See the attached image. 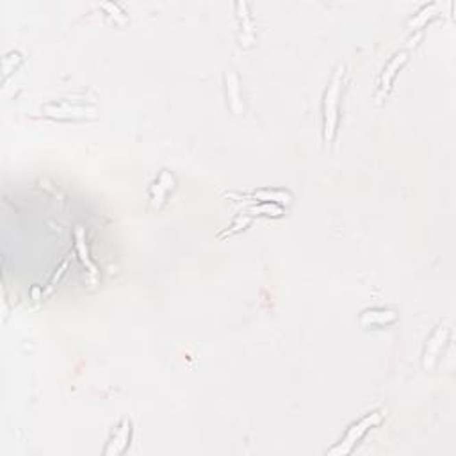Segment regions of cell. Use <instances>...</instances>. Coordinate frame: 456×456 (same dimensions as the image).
<instances>
[{"mask_svg": "<svg viewBox=\"0 0 456 456\" xmlns=\"http://www.w3.org/2000/svg\"><path fill=\"white\" fill-rule=\"evenodd\" d=\"M342 79H344V64H339L333 71L332 79L328 82L323 100V120H324V141L333 143L337 130V118H339V98L342 91Z\"/></svg>", "mask_w": 456, "mask_h": 456, "instance_id": "1", "label": "cell"}, {"mask_svg": "<svg viewBox=\"0 0 456 456\" xmlns=\"http://www.w3.org/2000/svg\"><path fill=\"white\" fill-rule=\"evenodd\" d=\"M45 116L53 120H93L98 116V107L80 97L62 98L59 102L47 104L43 107Z\"/></svg>", "mask_w": 456, "mask_h": 456, "instance_id": "2", "label": "cell"}, {"mask_svg": "<svg viewBox=\"0 0 456 456\" xmlns=\"http://www.w3.org/2000/svg\"><path fill=\"white\" fill-rule=\"evenodd\" d=\"M381 421H383V412H381V410H376V412H371L368 413V416H363L359 422H355L350 430L346 431L344 439L337 444L335 448L330 449L328 455H335V456L350 455V453L353 451L355 446L365 437V433H368L369 430H372V428H376Z\"/></svg>", "mask_w": 456, "mask_h": 456, "instance_id": "3", "label": "cell"}, {"mask_svg": "<svg viewBox=\"0 0 456 456\" xmlns=\"http://www.w3.org/2000/svg\"><path fill=\"white\" fill-rule=\"evenodd\" d=\"M130 431H132L130 421L123 419L111 433V439L107 440V448L104 449V455H121L130 442Z\"/></svg>", "mask_w": 456, "mask_h": 456, "instance_id": "4", "label": "cell"}, {"mask_svg": "<svg viewBox=\"0 0 456 456\" xmlns=\"http://www.w3.org/2000/svg\"><path fill=\"white\" fill-rule=\"evenodd\" d=\"M407 61H408V52L401 50V52H396L394 56H392V59L387 62V67L383 68V73H381V82H380L381 97H387V93H389L392 84H394V79L396 75H398L399 68L403 67Z\"/></svg>", "mask_w": 456, "mask_h": 456, "instance_id": "5", "label": "cell"}, {"mask_svg": "<svg viewBox=\"0 0 456 456\" xmlns=\"http://www.w3.org/2000/svg\"><path fill=\"white\" fill-rule=\"evenodd\" d=\"M173 187H175V177H173L168 169H163V171L159 173L157 180H155L150 187L152 205H154L155 208H159L160 205H163L164 198L168 196V193L173 189Z\"/></svg>", "mask_w": 456, "mask_h": 456, "instance_id": "6", "label": "cell"}, {"mask_svg": "<svg viewBox=\"0 0 456 456\" xmlns=\"http://www.w3.org/2000/svg\"><path fill=\"white\" fill-rule=\"evenodd\" d=\"M75 250L77 255H79L80 262H82V266L89 271V276L93 280H97L98 276V267L95 266V262L91 261L89 257V248H88V241H86V230L84 226L77 225L75 226Z\"/></svg>", "mask_w": 456, "mask_h": 456, "instance_id": "7", "label": "cell"}, {"mask_svg": "<svg viewBox=\"0 0 456 456\" xmlns=\"http://www.w3.org/2000/svg\"><path fill=\"white\" fill-rule=\"evenodd\" d=\"M398 321V314L389 309H371L360 314L362 326H387Z\"/></svg>", "mask_w": 456, "mask_h": 456, "instance_id": "8", "label": "cell"}, {"mask_svg": "<svg viewBox=\"0 0 456 456\" xmlns=\"http://www.w3.org/2000/svg\"><path fill=\"white\" fill-rule=\"evenodd\" d=\"M448 333H449V328L446 326V324H439L437 332L431 335L430 342H428V348H426L424 368H433V362L437 360V357L440 355V351H442V346L446 344V341H448Z\"/></svg>", "mask_w": 456, "mask_h": 456, "instance_id": "9", "label": "cell"}, {"mask_svg": "<svg viewBox=\"0 0 456 456\" xmlns=\"http://www.w3.org/2000/svg\"><path fill=\"white\" fill-rule=\"evenodd\" d=\"M250 196L253 198V202H262V204H291V200H293V195L289 193V191H282V189H257L252 191Z\"/></svg>", "mask_w": 456, "mask_h": 456, "instance_id": "10", "label": "cell"}, {"mask_svg": "<svg viewBox=\"0 0 456 456\" xmlns=\"http://www.w3.org/2000/svg\"><path fill=\"white\" fill-rule=\"evenodd\" d=\"M226 80V97H228V106L234 112L243 111V100H241V88H239V79L235 75L234 71H226L225 75Z\"/></svg>", "mask_w": 456, "mask_h": 456, "instance_id": "11", "label": "cell"}, {"mask_svg": "<svg viewBox=\"0 0 456 456\" xmlns=\"http://www.w3.org/2000/svg\"><path fill=\"white\" fill-rule=\"evenodd\" d=\"M439 8H440L439 4L424 5V8H422L417 14H413L412 20L408 22V29H410V31H416V29H421V27H424L428 20H431L433 16H437V9Z\"/></svg>", "mask_w": 456, "mask_h": 456, "instance_id": "12", "label": "cell"}, {"mask_svg": "<svg viewBox=\"0 0 456 456\" xmlns=\"http://www.w3.org/2000/svg\"><path fill=\"white\" fill-rule=\"evenodd\" d=\"M250 213L252 214H266V216H282V207L275 204H262V205H255V207L250 208Z\"/></svg>", "mask_w": 456, "mask_h": 456, "instance_id": "13", "label": "cell"}]
</instances>
